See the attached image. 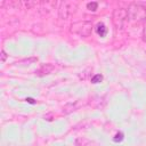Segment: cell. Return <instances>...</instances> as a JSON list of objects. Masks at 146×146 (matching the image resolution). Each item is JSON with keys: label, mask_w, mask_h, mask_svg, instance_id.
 I'll list each match as a JSON object with an SVG mask.
<instances>
[{"label": "cell", "mask_w": 146, "mask_h": 146, "mask_svg": "<svg viewBox=\"0 0 146 146\" xmlns=\"http://www.w3.org/2000/svg\"><path fill=\"white\" fill-rule=\"evenodd\" d=\"M70 31L73 34H76V35L82 36V38H87V36H89L91 34L92 24H91V22H88V21L75 22V23H73L71 25Z\"/></svg>", "instance_id": "2"}, {"label": "cell", "mask_w": 146, "mask_h": 146, "mask_svg": "<svg viewBox=\"0 0 146 146\" xmlns=\"http://www.w3.org/2000/svg\"><path fill=\"white\" fill-rule=\"evenodd\" d=\"M143 40L144 42H146V23L144 24V29H143Z\"/></svg>", "instance_id": "16"}, {"label": "cell", "mask_w": 146, "mask_h": 146, "mask_svg": "<svg viewBox=\"0 0 146 146\" xmlns=\"http://www.w3.org/2000/svg\"><path fill=\"white\" fill-rule=\"evenodd\" d=\"M128 18L131 22H140L146 17V6L141 2L131 3L128 9Z\"/></svg>", "instance_id": "1"}, {"label": "cell", "mask_w": 146, "mask_h": 146, "mask_svg": "<svg viewBox=\"0 0 146 146\" xmlns=\"http://www.w3.org/2000/svg\"><path fill=\"white\" fill-rule=\"evenodd\" d=\"M6 59H7V54H6V51H5V50H1L0 62H1V63H5V62H6Z\"/></svg>", "instance_id": "15"}, {"label": "cell", "mask_w": 146, "mask_h": 146, "mask_svg": "<svg viewBox=\"0 0 146 146\" xmlns=\"http://www.w3.org/2000/svg\"><path fill=\"white\" fill-rule=\"evenodd\" d=\"M92 107H96V108H102L105 106L106 104V100H105V96H95L90 99V103H89Z\"/></svg>", "instance_id": "6"}, {"label": "cell", "mask_w": 146, "mask_h": 146, "mask_svg": "<svg viewBox=\"0 0 146 146\" xmlns=\"http://www.w3.org/2000/svg\"><path fill=\"white\" fill-rule=\"evenodd\" d=\"M96 32L99 36H105L106 33H107V27L103 23H98L97 26H96Z\"/></svg>", "instance_id": "9"}, {"label": "cell", "mask_w": 146, "mask_h": 146, "mask_svg": "<svg viewBox=\"0 0 146 146\" xmlns=\"http://www.w3.org/2000/svg\"><path fill=\"white\" fill-rule=\"evenodd\" d=\"M79 106H80V102H79V100L70 102V103H67V104L64 105L62 112H63V114H70V113L74 112V111H76V110L79 108Z\"/></svg>", "instance_id": "7"}, {"label": "cell", "mask_w": 146, "mask_h": 146, "mask_svg": "<svg viewBox=\"0 0 146 146\" xmlns=\"http://www.w3.org/2000/svg\"><path fill=\"white\" fill-rule=\"evenodd\" d=\"M127 18H128L127 9H124V8H116V9H114L113 15H112V19H113L114 25L117 29H121L123 26V24H124Z\"/></svg>", "instance_id": "3"}, {"label": "cell", "mask_w": 146, "mask_h": 146, "mask_svg": "<svg viewBox=\"0 0 146 146\" xmlns=\"http://www.w3.org/2000/svg\"><path fill=\"white\" fill-rule=\"evenodd\" d=\"M71 3L67 2V1H63L59 3V7H58V17L60 19H66L71 13Z\"/></svg>", "instance_id": "4"}, {"label": "cell", "mask_w": 146, "mask_h": 146, "mask_svg": "<svg viewBox=\"0 0 146 146\" xmlns=\"http://www.w3.org/2000/svg\"><path fill=\"white\" fill-rule=\"evenodd\" d=\"M54 70H55V65H54V64H51V63H46V64H42V65L35 71V75H38V76H46V75L50 74Z\"/></svg>", "instance_id": "5"}, {"label": "cell", "mask_w": 146, "mask_h": 146, "mask_svg": "<svg viewBox=\"0 0 146 146\" xmlns=\"http://www.w3.org/2000/svg\"><path fill=\"white\" fill-rule=\"evenodd\" d=\"M26 100H29V102H30V103H34V102H33V99H32V98H29V99H26Z\"/></svg>", "instance_id": "17"}, {"label": "cell", "mask_w": 146, "mask_h": 146, "mask_svg": "<svg viewBox=\"0 0 146 146\" xmlns=\"http://www.w3.org/2000/svg\"><path fill=\"white\" fill-rule=\"evenodd\" d=\"M91 72H92V70L91 68H86L84 71H82L80 74H79V79L80 80H88L89 78L91 79Z\"/></svg>", "instance_id": "10"}, {"label": "cell", "mask_w": 146, "mask_h": 146, "mask_svg": "<svg viewBox=\"0 0 146 146\" xmlns=\"http://www.w3.org/2000/svg\"><path fill=\"white\" fill-rule=\"evenodd\" d=\"M38 62V57H29V58H24L22 60H19L17 64H21V65H30V64H33V63H36Z\"/></svg>", "instance_id": "11"}, {"label": "cell", "mask_w": 146, "mask_h": 146, "mask_svg": "<svg viewBox=\"0 0 146 146\" xmlns=\"http://www.w3.org/2000/svg\"><path fill=\"white\" fill-rule=\"evenodd\" d=\"M97 7H98L97 2H89V3H87V8L89 10H91V11H95L97 9Z\"/></svg>", "instance_id": "13"}, {"label": "cell", "mask_w": 146, "mask_h": 146, "mask_svg": "<svg viewBox=\"0 0 146 146\" xmlns=\"http://www.w3.org/2000/svg\"><path fill=\"white\" fill-rule=\"evenodd\" d=\"M91 145H92L91 140H89L86 137H79L74 141V146H91Z\"/></svg>", "instance_id": "8"}, {"label": "cell", "mask_w": 146, "mask_h": 146, "mask_svg": "<svg viewBox=\"0 0 146 146\" xmlns=\"http://www.w3.org/2000/svg\"><path fill=\"white\" fill-rule=\"evenodd\" d=\"M91 82L92 83H99L102 80H103V75L102 74H95L94 76H91Z\"/></svg>", "instance_id": "12"}, {"label": "cell", "mask_w": 146, "mask_h": 146, "mask_svg": "<svg viewBox=\"0 0 146 146\" xmlns=\"http://www.w3.org/2000/svg\"><path fill=\"white\" fill-rule=\"evenodd\" d=\"M113 139H114V141H115V143L121 141V140L123 139V133H122V132H117V133L114 136V138H113Z\"/></svg>", "instance_id": "14"}]
</instances>
